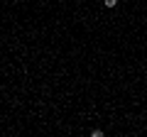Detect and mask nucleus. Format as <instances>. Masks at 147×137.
Wrapping results in <instances>:
<instances>
[{
    "label": "nucleus",
    "instance_id": "1",
    "mask_svg": "<svg viewBox=\"0 0 147 137\" xmlns=\"http://www.w3.org/2000/svg\"><path fill=\"white\" fill-rule=\"evenodd\" d=\"M115 5H118V0H103V7H108V10H113Z\"/></svg>",
    "mask_w": 147,
    "mask_h": 137
}]
</instances>
